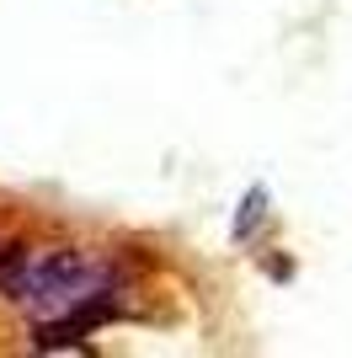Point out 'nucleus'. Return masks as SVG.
Here are the masks:
<instances>
[{
  "instance_id": "1",
  "label": "nucleus",
  "mask_w": 352,
  "mask_h": 358,
  "mask_svg": "<svg viewBox=\"0 0 352 358\" xmlns=\"http://www.w3.org/2000/svg\"><path fill=\"white\" fill-rule=\"evenodd\" d=\"M0 289L11 299H22L32 310V321H54V315L86 305V299H112L117 273L102 257H86L75 246L27 257V252H6L0 257Z\"/></svg>"
}]
</instances>
